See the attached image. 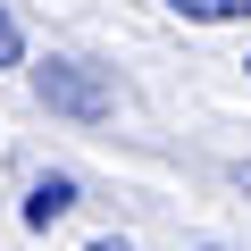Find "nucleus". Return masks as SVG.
I'll use <instances>...</instances> for the list:
<instances>
[{
  "label": "nucleus",
  "instance_id": "423d86ee",
  "mask_svg": "<svg viewBox=\"0 0 251 251\" xmlns=\"http://www.w3.org/2000/svg\"><path fill=\"white\" fill-rule=\"evenodd\" d=\"M234 184H243V193H251V159H243V168H234Z\"/></svg>",
  "mask_w": 251,
  "mask_h": 251
},
{
  "label": "nucleus",
  "instance_id": "f03ea898",
  "mask_svg": "<svg viewBox=\"0 0 251 251\" xmlns=\"http://www.w3.org/2000/svg\"><path fill=\"white\" fill-rule=\"evenodd\" d=\"M67 209H75V176H42L25 193V226H59Z\"/></svg>",
  "mask_w": 251,
  "mask_h": 251
},
{
  "label": "nucleus",
  "instance_id": "f257e3e1",
  "mask_svg": "<svg viewBox=\"0 0 251 251\" xmlns=\"http://www.w3.org/2000/svg\"><path fill=\"white\" fill-rule=\"evenodd\" d=\"M34 100H42V109H59V117H84V126H100V117L117 109L109 75H100V67H84V59H50V67H34Z\"/></svg>",
  "mask_w": 251,
  "mask_h": 251
},
{
  "label": "nucleus",
  "instance_id": "20e7f679",
  "mask_svg": "<svg viewBox=\"0 0 251 251\" xmlns=\"http://www.w3.org/2000/svg\"><path fill=\"white\" fill-rule=\"evenodd\" d=\"M17 59H25V34H17V17H9V9H0V67H17Z\"/></svg>",
  "mask_w": 251,
  "mask_h": 251
},
{
  "label": "nucleus",
  "instance_id": "39448f33",
  "mask_svg": "<svg viewBox=\"0 0 251 251\" xmlns=\"http://www.w3.org/2000/svg\"><path fill=\"white\" fill-rule=\"evenodd\" d=\"M84 251H134V243H117V234H100V243H84Z\"/></svg>",
  "mask_w": 251,
  "mask_h": 251
},
{
  "label": "nucleus",
  "instance_id": "7ed1b4c3",
  "mask_svg": "<svg viewBox=\"0 0 251 251\" xmlns=\"http://www.w3.org/2000/svg\"><path fill=\"white\" fill-rule=\"evenodd\" d=\"M168 9L193 25H226V17H251V0H168Z\"/></svg>",
  "mask_w": 251,
  "mask_h": 251
}]
</instances>
